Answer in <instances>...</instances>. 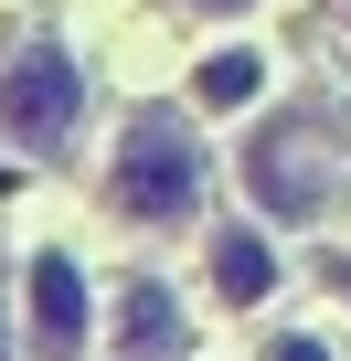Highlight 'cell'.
<instances>
[{"label":"cell","mask_w":351,"mask_h":361,"mask_svg":"<svg viewBox=\"0 0 351 361\" xmlns=\"http://www.w3.org/2000/svg\"><path fill=\"white\" fill-rule=\"evenodd\" d=\"M75 350H85V266L32 255V361H75Z\"/></svg>","instance_id":"cell-3"},{"label":"cell","mask_w":351,"mask_h":361,"mask_svg":"<svg viewBox=\"0 0 351 361\" xmlns=\"http://www.w3.org/2000/svg\"><path fill=\"white\" fill-rule=\"evenodd\" d=\"M203 266H213V298H224V308H256V298L277 287V255H266V234H256V224H224Z\"/></svg>","instance_id":"cell-6"},{"label":"cell","mask_w":351,"mask_h":361,"mask_svg":"<svg viewBox=\"0 0 351 361\" xmlns=\"http://www.w3.org/2000/svg\"><path fill=\"white\" fill-rule=\"evenodd\" d=\"M182 350H192L182 298H170L160 276H128V298H117V361H182Z\"/></svg>","instance_id":"cell-4"},{"label":"cell","mask_w":351,"mask_h":361,"mask_svg":"<svg viewBox=\"0 0 351 361\" xmlns=\"http://www.w3.org/2000/svg\"><path fill=\"white\" fill-rule=\"evenodd\" d=\"M85 117V75L64 43H11V64H0V128H11L32 159H54Z\"/></svg>","instance_id":"cell-2"},{"label":"cell","mask_w":351,"mask_h":361,"mask_svg":"<svg viewBox=\"0 0 351 361\" xmlns=\"http://www.w3.org/2000/svg\"><path fill=\"white\" fill-rule=\"evenodd\" d=\"M256 192H266V213H309V202H319V149H309L298 117H277V128L256 138Z\"/></svg>","instance_id":"cell-5"},{"label":"cell","mask_w":351,"mask_h":361,"mask_svg":"<svg viewBox=\"0 0 351 361\" xmlns=\"http://www.w3.org/2000/svg\"><path fill=\"white\" fill-rule=\"evenodd\" d=\"M192 11H245V0H192Z\"/></svg>","instance_id":"cell-9"},{"label":"cell","mask_w":351,"mask_h":361,"mask_svg":"<svg viewBox=\"0 0 351 361\" xmlns=\"http://www.w3.org/2000/svg\"><path fill=\"white\" fill-rule=\"evenodd\" d=\"M192 96H203V106H256V96H266V54H256V43L213 54V64L192 75Z\"/></svg>","instance_id":"cell-7"},{"label":"cell","mask_w":351,"mask_h":361,"mask_svg":"<svg viewBox=\"0 0 351 361\" xmlns=\"http://www.w3.org/2000/svg\"><path fill=\"white\" fill-rule=\"evenodd\" d=\"M107 192H117L128 224H192V202H203V138L170 117V106H138L128 138H117Z\"/></svg>","instance_id":"cell-1"},{"label":"cell","mask_w":351,"mask_h":361,"mask_svg":"<svg viewBox=\"0 0 351 361\" xmlns=\"http://www.w3.org/2000/svg\"><path fill=\"white\" fill-rule=\"evenodd\" d=\"M266 361H330V340H309V329H287V340H266Z\"/></svg>","instance_id":"cell-8"}]
</instances>
